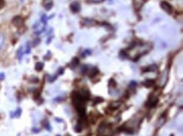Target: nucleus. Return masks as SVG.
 I'll return each mask as SVG.
<instances>
[{"label": "nucleus", "instance_id": "20e7f679", "mask_svg": "<svg viewBox=\"0 0 183 136\" xmlns=\"http://www.w3.org/2000/svg\"><path fill=\"white\" fill-rule=\"evenodd\" d=\"M12 23H13V25H15V26L20 27V26H22L23 24H24V20H23L22 17H20V16H15V18L12 20Z\"/></svg>", "mask_w": 183, "mask_h": 136}, {"label": "nucleus", "instance_id": "6ab92c4d", "mask_svg": "<svg viewBox=\"0 0 183 136\" xmlns=\"http://www.w3.org/2000/svg\"><path fill=\"white\" fill-rule=\"evenodd\" d=\"M58 136H59V135H58Z\"/></svg>", "mask_w": 183, "mask_h": 136}, {"label": "nucleus", "instance_id": "0eeeda50", "mask_svg": "<svg viewBox=\"0 0 183 136\" xmlns=\"http://www.w3.org/2000/svg\"><path fill=\"white\" fill-rule=\"evenodd\" d=\"M4 43H5V37H4V35L0 34V50L4 48Z\"/></svg>", "mask_w": 183, "mask_h": 136}, {"label": "nucleus", "instance_id": "ddd939ff", "mask_svg": "<svg viewBox=\"0 0 183 136\" xmlns=\"http://www.w3.org/2000/svg\"><path fill=\"white\" fill-rule=\"evenodd\" d=\"M41 21H42L43 23H45V24L47 23V16H46L45 15L41 17Z\"/></svg>", "mask_w": 183, "mask_h": 136}, {"label": "nucleus", "instance_id": "423d86ee", "mask_svg": "<svg viewBox=\"0 0 183 136\" xmlns=\"http://www.w3.org/2000/svg\"><path fill=\"white\" fill-rule=\"evenodd\" d=\"M154 84V80H147V81H144V83H143V85H145L146 87H151Z\"/></svg>", "mask_w": 183, "mask_h": 136}, {"label": "nucleus", "instance_id": "39448f33", "mask_svg": "<svg viewBox=\"0 0 183 136\" xmlns=\"http://www.w3.org/2000/svg\"><path fill=\"white\" fill-rule=\"evenodd\" d=\"M70 9L73 13H78V12L80 11V4H79V3L75 1V2H73L70 4Z\"/></svg>", "mask_w": 183, "mask_h": 136}, {"label": "nucleus", "instance_id": "2eb2a0df", "mask_svg": "<svg viewBox=\"0 0 183 136\" xmlns=\"http://www.w3.org/2000/svg\"><path fill=\"white\" fill-rule=\"evenodd\" d=\"M4 6V0H0V9H2Z\"/></svg>", "mask_w": 183, "mask_h": 136}, {"label": "nucleus", "instance_id": "9b49d317", "mask_svg": "<svg viewBox=\"0 0 183 136\" xmlns=\"http://www.w3.org/2000/svg\"><path fill=\"white\" fill-rule=\"evenodd\" d=\"M89 3H94V4H97V3H100L102 2V0H87Z\"/></svg>", "mask_w": 183, "mask_h": 136}, {"label": "nucleus", "instance_id": "1a4fd4ad", "mask_svg": "<svg viewBox=\"0 0 183 136\" xmlns=\"http://www.w3.org/2000/svg\"><path fill=\"white\" fill-rule=\"evenodd\" d=\"M99 73V70H98V69L97 68H93L91 70V72H90V77H92V76H95V74H97Z\"/></svg>", "mask_w": 183, "mask_h": 136}, {"label": "nucleus", "instance_id": "4468645a", "mask_svg": "<svg viewBox=\"0 0 183 136\" xmlns=\"http://www.w3.org/2000/svg\"><path fill=\"white\" fill-rule=\"evenodd\" d=\"M100 102H102L103 101V99L101 98V97H98V98H96V99L95 100V103H100Z\"/></svg>", "mask_w": 183, "mask_h": 136}, {"label": "nucleus", "instance_id": "f3484780", "mask_svg": "<svg viewBox=\"0 0 183 136\" xmlns=\"http://www.w3.org/2000/svg\"><path fill=\"white\" fill-rule=\"evenodd\" d=\"M0 79H1V80H4V74H3V73H0Z\"/></svg>", "mask_w": 183, "mask_h": 136}, {"label": "nucleus", "instance_id": "f257e3e1", "mask_svg": "<svg viewBox=\"0 0 183 136\" xmlns=\"http://www.w3.org/2000/svg\"><path fill=\"white\" fill-rule=\"evenodd\" d=\"M84 101L85 100L79 95V92H73L72 95V102L73 106L75 107L76 110L80 114L81 117L84 116L85 114V107H84Z\"/></svg>", "mask_w": 183, "mask_h": 136}, {"label": "nucleus", "instance_id": "f8f14e48", "mask_svg": "<svg viewBox=\"0 0 183 136\" xmlns=\"http://www.w3.org/2000/svg\"><path fill=\"white\" fill-rule=\"evenodd\" d=\"M73 63L74 66H76L77 64H79V59H73V63Z\"/></svg>", "mask_w": 183, "mask_h": 136}, {"label": "nucleus", "instance_id": "f03ea898", "mask_svg": "<svg viewBox=\"0 0 183 136\" xmlns=\"http://www.w3.org/2000/svg\"><path fill=\"white\" fill-rule=\"evenodd\" d=\"M160 7L162 8V9L165 11L168 15H171L172 12H173V8L171 4H169L168 2H165V1H162L160 3Z\"/></svg>", "mask_w": 183, "mask_h": 136}, {"label": "nucleus", "instance_id": "6e6552de", "mask_svg": "<svg viewBox=\"0 0 183 136\" xmlns=\"http://www.w3.org/2000/svg\"><path fill=\"white\" fill-rule=\"evenodd\" d=\"M48 2L44 4L45 8H46V9H48L49 10L51 7H52V2H51V0H47Z\"/></svg>", "mask_w": 183, "mask_h": 136}, {"label": "nucleus", "instance_id": "a211bd4d", "mask_svg": "<svg viewBox=\"0 0 183 136\" xmlns=\"http://www.w3.org/2000/svg\"><path fill=\"white\" fill-rule=\"evenodd\" d=\"M171 136H174V135H173V134H172V135H171Z\"/></svg>", "mask_w": 183, "mask_h": 136}, {"label": "nucleus", "instance_id": "7ed1b4c3", "mask_svg": "<svg viewBox=\"0 0 183 136\" xmlns=\"http://www.w3.org/2000/svg\"><path fill=\"white\" fill-rule=\"evenodd\" d=\"M158 102V98L156 96H154V95H150L149 97V99L147 101L146 106L148 107H154Z\"/></svg>", "mask_w": 183, "mask_h": 136}, {"label": "nucleus", "instance_id": "dca6fc26", "mask_svg": "<svg viewBox=\"0 0 183 136\" xmlns=\"http://www.w3.org/2000/svg\"><path fill=\"white\" fill-rule=\"evenodd\" d=\"M136 85H137V83H136L135 81H132V82H131V84H130V86L133 87V86H135Z\"/></svg>", "mask_w": 183, "mask_h": 136}, {"label": "nucleus", "instance_id": "9d476101", "mask_svg": "<svg viewBox=\"0 0 183 136\" xmlns=\"http://www.w3.org/2000/svg\"><path fill=\"white\" fill-rule=\"evenodd\" d=\"M42 68H43V63H37V64H36V70L37 71H40V70H42Z\"/></svg>", "mask_w": 183, "mask_h": 136}]
</instances>
